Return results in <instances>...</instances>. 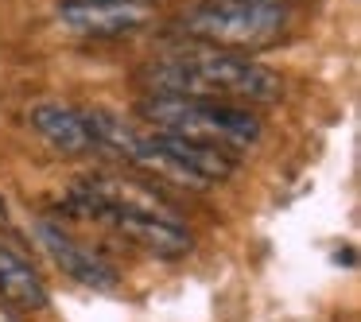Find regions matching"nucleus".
I'll use <instances>...</instances> for the list:
<instances>
[{"instance_id":"nucleus-3","label":"nucleus","mask_w":361,"mask_h":322,"mask_svg":"<svg viewBox=\"0 0 361 322\" xmlns=\"http://www.w3.org/2000/svg\"><path fill=\"white\" fill-rule=\"evenodd\" d=\"M291 27V8L283 0H202L179 16V32L190 43L221 51H264L280 43Z\"/></svg>"},{"instance_id":"nucleus-1","label":"nucleus","mask_w":361,"mask_h":322,"mask_svg":"<svg viewBox=\"0 0 361 322\" xmlns=\"http://www.w3.org/2000/svg\"><path fill=\"white\" fill-rule=\"evenodd\" d=\"M156 94H183V97H210V101L233 105H272L283 97V78L272 66L241 55V51L198 47L175 51L144 70Z\"/></svg>"},{"instance_id":"nucleus-8","label":"nucleus","mask_w":361,"mask_h":322,"mask_svg":"<svg viewBox=\"0 0 361 322\" xmlns=\"http://www.w3.org/2000/svg\"><path fill=\"white\" fill-rule=\"evenodd\" d=\"M0 303H8L16 314L43 311L51 303L47 283L39 280V272L4 241H0Z\"/></svg>"},{"instance_id":"nucleus-6","label":"nucleus","mask_w":361,"mask_h":322,"mask_svg":"<svg viewBox=\"0 0 361 322\" xmlns=\"http://www.w3.org/2000/svg\"><path fill=\"white\" fill-rule=\"evenodd\" d=\"M32 233H35V241L43 244V252L55 260V268L66 275V280L82 283V287H90V291H117V283H121L117 268H113L102 252L90 249V244L74 241L63 225L39 218V221H32Z\"/></svg>"},{"instance_id":"nucleus-2","label":"nucleus","mask_w":361,"mask_h":322,"mask_svg":"<svg viewBox=\"0 0 361 322\" xmlns=\"http://www.w3.org/2000/svg\"><path fill=\"white\" fill-rule=\"evenodd\" d=\"M140 120L152 128L187 136L198 144H214L226 151H245L264 140V120L249 105L233 101H210V97H183V94H148L136 105Z\"/></svg>"},{"instance_id":"nucleus-5","label":"nucleus","mask_w":361,"mask_h":322,"mask_svg":"<svg viewBox=\"0 0 361 322\" xmlns=\"http://www.w3.org/2000/svg\"><path fill=\"white\" fill-rule=\"evenodd\" d=\"M59 27L78 39H117L133 35L156 20L152 0H63Z\"/></svg>"},{"instance_id":"nucleus-9","label":"nucleus","mask_w":361,"mask_h":322,"mask_svg":"<svg viewBox=\"0 0 361 322\" xmlns=\"http://www.w3.org/2000/svg\"><path fill=\"white\" fill-rule=\"evenodd\" d=\"M0 229H12V213H8V202L0 194Z\"/></svg>"},{"instance_id":"nucleus-7","label":"nucleus","mask_w":361,"mask_h":322,"mask_svg":"<svg viewBox=\"0 0 361 322\" xmlns=\"http://www.w3.org/2000/svg\"><path fill=\"white\" fill-rule=\"evenodd\" d=\"M27 120L32 128L43 136L47 148H55L59 156H90L97 148L94 144V132L86 125V113L82 109H71L63 101H39L27 109Z\"/></svg>"},{"instance_id":"nucleus-4","label":"nucleus","mask_w":361,"mask_h":322,"mask_svg":"<svg viewBox=\"0 0 361 322\" xmlns=\"http://www.w3.org/2000/svg\"><path fill=\"white\" fill-rule=\"evenodd\" d=\"M71 213L86 221H102L109 225L117 237H125L128 244L152 252V256H164V260H179L195 249V237L190 229L179 221V213L171 210H133V206H113V202H102V198L86 194V190L74 187L71 190Z\"/></svg>"},{"instance_id":"nucleus-10","label":"nucleus","mask_w":361,"mask_h":322,"mask_svg":"<svg viewBox=\"0 0 361 322\" xmlns=\"http://www.w3.org/2000/svg\"><path fill=\"white\" fill-rule=\"evenodd\" d=\"M0 322H20V318H16V311H12L8 303H0Z\"/></svg>"}]
</instances>
